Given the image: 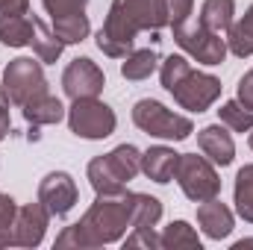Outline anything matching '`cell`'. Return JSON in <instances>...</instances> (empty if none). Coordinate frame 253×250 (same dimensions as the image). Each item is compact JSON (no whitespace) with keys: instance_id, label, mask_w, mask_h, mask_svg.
Instances as JSON below:
<instances>
[{"instance_id":"6da1fadb","label":"cell","mask_w":253,"mask_h":250,"mask_svg":"<svg viewBox=\"0 0 253 250\" xmlns=\"http://www.w3.org/2000/svg\"><path fill=\"white\" fill-rule=\"evenodd\" d=\"M126 230H132V209H129V191L124 188L121 194H97L94 203L85 209V215L56 236L53 248H103L121 242Z\"/></svg>"},{"instance_id":"7a4b0ae2","label":"cell","mask_w":253,"mask_h":250,"mask_svg":"<svg viewBox=\"0 0 253 250\" xmlns=\"http://www.w3.org/2000/svg\"><path fill=\"white\" fill-rule=\"evenodd\" d=\"M159 30L162 21L156 12V0H112L109 15L97 30V47L109 59H124L126 53H132L138 33H150V42L156 44Z\"/></svg>"},{"instance_id":"3957f363","label":"cell","mask_w":253,"mask_h":250,"mask_svg":"<svg viewBox=\"0 0 253 250\" xmlns=\"http://www.w3.org/2000/svg\"><path fill=\"white\" fill-rule=\"evenodd\" d=\"M159 80L162 88L168 94H174V100L189 109V112H206L218 97H221V80L206 74V71H194L191 62L180 53H171L159 62Z\"/></svg>"},{"instance_id":"277c9868","label":"cell","mask_w":253,"mask_h":250,"mask_svg":"<svg viewBox=\"0 0 253 250\" xmlns=\"http://www.w3.org/2000/svg\"><path fill=\"white\" fill-rule=\"evenodd\" d=\"M132 124L141 132H147L153 138H165V141H186L194 132L191 118L171 112L165 103H159L153 97H144L132 106Z\"/></svg>"},{"instance_id":"5b68a950","label":"cell","mask_w":253,"mask_h":250,"mask_svg":"<svg viewBox=\"0 0 253 250\" xmlns=\"http://www.w3.org/2000/svg\"><path fill=\"white\" fill-rule=\"evenodd\" d=\"M174 180L180 183L183 194L194 203H203V200H212L221 194V177H218L215 165L197 153H180Z\"/></svg>"},{"instance_id":"8992f818","label":"cell","mask_w":253,"mask_h":250,"mask_svg":"<svg viewBox=\"0 0 253 250\" xmlns=\"http://www.w3.org/2000/svg\"><path fill=\"white\" fill-rule=\"evenodd\" d=\"M68 126L74 135L88 138V141H100L109 138L118 126V118L112 112V106H106L97 97H85V100H74L68 109Z\"/></svg>"},{"instance_id":"52a82bcc","label":"cell","mask_w":253,"mask_h":250,"mask_svg":"<svg viewBox=\"0 0 253 250\" xmlns=\"http://www.w3.org/2000/svg\"><path fill=\"white\" fill-rule=\"evenodd\" d=\"M3 88H6V94L15 106H24L33 97L44 94L47 91V77H44L42 62H36L33 56L12 59L3 71Z\"/></svg>"},{"instance_id":"ba28073f","label":"cell","mask_w":253,"mask_h":250,"mask_svg":"<svg viewBox=\"0 0 253 250\" xmlns=\"http://www.w3.org/2000/svg\"><path fill=\"white\" fill-rule=\"evenodd\" d=\"M174 30V42L189 53L191 59H197L200 65H221L227 59V39H221L218 33H209V30H203L200 24H177V27H171Z\"/></svg>"},{"instance_id":"9c48e42d","label":"cell","mask_w":253,"mask_h":250,"mask_svg":"<svg viewBox=\"0 0 253 250\" xmlns=\"http://www.w3.org/2000/svg\"><path fill=\"white\" fill-rule=\"evenodd\" d=\"M103 85H106V74L100 71V65L91 62L88 56H77L62 71V88L71 100L97 97L103 91Z\"/></svg>"},{"instance_id":"30bf717a","label":"cell","mask_w":253,"mask_h":250,"mask_svg":"<svg viewBox=\"0 0 253 250\" xmlns=\"http://www.w3.org/2000/svg\"><path fill=\"white\" fill-rule=\"evenodd\" d=\"M80 200V188L74 183V177L68 171H50L42 183H39V203L53 215V218H65L74 203Z\"/></svg>"},{"instance_id":"8fae6325","label":"cell","mask_w":253,"mask_h":250,"mask_svg":"<svg viewBox=\"0 0 253 250\" xmlns=\"http://www.w3.org/2000/svg\"><path fill=\"white\" fill-rule=\"evenodd\" d=\"M50 212L36 200L27 206H18L15 227H12V248H39L44 242V233L50 227Z\"/></svg>"},{"instance_id":"7c38bea8","label":"cell","mask_w":253,"mask_h":250,"mask_svg":"<svg viewBox=\"0 0 253 250\" xmlns=\"http://www.w3.org/2000/svg\"><path fill=\"white\" fill-rule=\"evenodd\" d=\"M197 147H200V153H203L212 165H221V168L233 165V159H236V141H233V135L227 132L224 124L203 126V129L197 132Z\"/></svg>"},{"instance_id":"4fadbf2b","label":"cell","mask_w":253,"mask_h":250,"mask_svg":"<svg viewBox=\"0 0 253 250\" xmlns=\"http://www.w3.org/2000/svg\"><path fill=\"white\" fill-rule=\"evenodd\" d=\"M197 224H200V230H203L206 239L221 242V239H227L233 233L236 218H233V212H230L227 203H221L218 197H212V200H203L197 206Z\"/></svg>"},{"instance_id":"5bb4252c","label":"cell","mask_w":253,"mask_h":250,"mask_svg":"<svg viewBox=\"0 0 253 250\" xmlns=\"http://www.w3.org/2000/svg\"><path fill=\"white\" fill-rule=\"evenodd\" d=\"M177 162H180V153L174 147H165V144H156V147H147L141 153V174L159 186L171 183L174 174H177Z\"/></svg>"},{"instance_id":"9a60e30c","label":"cell","mask_w":253,"mask_h":250,"mask_svg":"<svg viewBox=\"0 0 253 250\" xmlns=\"http://www.w3.org/2000/svg\"><path fill=\"white\" fill-rule=\"evenodd\" d=\"M24 109V118H27V124L30 126H47V124H59L65 115V106L59 97H53L50 91H44V94H39V97H33L30 103H24L21 106Z\"/></svg>"},{"instance_id":"2e32d148","label":"cell","mask_w":253,"mask_h":250,"mask_svg":"<svg viewBox=\"0 0 253 250\" xmlns=\"http://www.w3.org/2000/svg\"><path fill=\"white\" fill-rule=\"evenodd\" d=\"M233 15H236V0H203L197 24L209 33L224 36L233 27Z\"/></svg>"},{"instance_id":"e0dca14e","label":"cell","mask_w":253,"mask_h":250,"mask_svg":"<svg viewBox=\"0 0 253 250\" xmlns=\"http://www.w3.org/2000/svg\"><path fill=\"white\" fill-rule=\"evenodd\" d=\"M36 21L30 15H0V44L6 47H27L33 42Z\"/></svg>"},{"instance_id":"ac0fdd59","label":"cell","mask_w":253,"mask_h":250,"mask_svg":"<svg viewBox=\"0 0 253 250\" xmlns=\"http://www.w3.org/2000/svg\"><path fill=\"white\" fill-rule=\"evenodd\" d=\"M88 183L94 188V194H121L126 188V183L115 174V168L109 165V159L106 156H94L91 162H88Z\"/></svg>"},{"instance_id":"d6986e66","label":"cell","mask_w":253,"mask_h":250,"mask_svg":"<svg viewBox=\"0 0 253 250\" xmlns=\"http://www.w3.org/2000/svg\"><path fill=\"white\" fill-rule=\"evenodd\" d=\"M33 21H36V33H33V50H36V56H39V62L42 65H53L59 56H62L65 44L56 39V33H53V27H47L42 18H36L33 15Z\"/></svg>"},{"instance_id":"ffe728a7","label":"cell","mask_w":253,"mask_h":250,"mask_svg":"<svg viewBox=\"0 0 253 250\" xmlns=\"http://www.w3.org/2000/svg\"><path fill=\"white\" fill-rule=\"evenodd\" d=\"M227 50L239 59L253 56V3L239 21H233V27L227 33Z\"/></svg>"},{"instance_id":"44dd1931","label":"cell","mask_w":253,"mask_h":250,"mask_svg":"<svg viewBox=\"0 0 253 250\" xmlns=\"http://www.w3.org/2000/svg\"><path fill=\"white\" fill-rule=\"evenodd\" d=\"M156 68H159L156 50H153V47H141V50H132V53L124 56V62H121V77L138 83V80H147Z\"/></svg>"},{"instance_id":"7402d4cb","label":"cell","mask_w":253,"mask_h":250,"mask_svg":"<svg viewBox=\"0 0 253 250\" xmlns=\"http://www.w3.org/2000/svg\"><path fill=\"white\" fill-rule=\"evenodd\" d=\"M129 209H132V227H156L162 218V200L153 194L129 191Z\"/></svg>"},{"instance_id":"603a6c76","label":"cell","mask_w":253,"mask_h":250,"mask_svg":"<svg viewBox=\"0 0 253 250\" xmlns=\"http://www.w3.org/2000/svg\"><path fill=\"white\" fill-rule=\"evenodd\" d=\"M106 159L124 183H129L135 174H141V150L135 144H118L115 150L106 153Z\"/></svg>"},{"instance_id":"cb8c5ba5","label":"cell","mask_w":253,"mask_h":250,"mask_svg":"<svg viewBox=\"0 0 253 250\" xmlns=\"http://www.w3.org/2000/svg\"><path fill=\"white\" fill-rule=\"evenodd\" d=\"M233 203L242 221L253 224V165L239 168L236 174V186H233Z\"/></svg>"},{"instance_id":"d4e9b609","label":"cell","mask_w":253,"mask_h":250,"mask_svg":"<svg viewBox=\"0 0 253 250\" xmlns=\"http://www.w3.org/2000/svg\"><path fill=\"white\" fill-rule=\"evenodd\" d=\"M53 33L62 44H80L88 39L91 33V24H88V15L85 12H77V15H65L53 21Z\"/></svg>"},{"instance_id":"484cf974","label":"cell","mask_w":253,"mask_h":250,"mask_svg":"<svg viewBox=\"0 0 253 250\" xmlns=\"http://www.w3.org/2000/svg\"><path fill=\"white\" fill-rule=\"evenodd\" d=\"M159 248L177 250V248H197L200 250V239L194 233L189 221H171L162 233H159Z\"/></svg>"},{"instance_id":"4316f807","label":"cell","mask_w":253,"mask_h":250,"mask_svg":"<svg viewBox=\"0 0 253 250\" xmlns=\"http://www.w3.org/2000/svg\"><path fill=\"white\" fill-rule=\"evenodd\" d=\"M218 118H221V124L227 126V129H233V132H251L253 129V109L242 106L239 100H227V103H221Z\"/></svg>"},{"instance_id":"83f0119b","label":"cell","mask_w":253,"mask_h":250,"mask_svg":"<svg viewBox=\"0 0 253 250\" xmlns=\"http://www.w3.org/2000/svg\"><path fill=\"white\" fill-rule=\"evenodd\" d=\"M194 9V0H156V12H159V21L162 27H177V24H186Z\"/></svg>"},{"instance_id":"f1b7e54d","label":"cell","mask_w":253,"mask_h":250,"mask_svg":"<svg viewBox=\"0 0 253 250\" xmlns=\"http://www.w3.org/2000/svg\"><path fill=\"white\" fill-rule=\"evenodd\" d=\"M18 203L0 191V248H12V227H15Z\"/></svg>"},{"instance_id":"f546056e","label":"cell","mask_w":253,"mask_h":250,"mask_svg":"<svg viewBox=\"0 0 253 250\" xmlns=\"http://www.w3.org/2000/svg\"><path fill=\"white\" fill-rule=\"evenodd\" d=\"M42 3H44V9H47L50 21H56V18H65V15H77V12H85V6H88V0H42Z\"/></svg>"},{"instance_id":"4dcf8cb0","label":"cell","mask_w":253,"mask_h":250,"mask_svg":"<svg viewBox=\"0 0 253 250\" xmlns=\"http://www.w3.org/2000/svg\"><path fill=\"white\" fill-rule=\"evenodd\" d=\"M124 248H147L156 250L159 248V236L153 227H132V233L124 236Z\"/></svg>"},{"instance_id":"1f68e13d","label":"cell","mask_w":253,"mask_h":250,"mask_svg":"<svg viewBox=\"0 0 253 250\" xmlns=\"http://www.w3.org/2000/svg\"><path fill=\"white\" fill-rule=\"evenodd\" d=\"M236 100H239L242 106L253 109V71H248V74L239 80V85H236Z\"/></svg>"},{"instance_id":"d6a6232c","label":"cell","mask_w":253,"mask_h":250,"mask_svg":"<svg viewBox=\"0 0 253 250\" xmlns=\"http://www.w3.org/2000/svg\"><path fill=\"white\" fill-rule=\"evenodd\" d=\"M9 94H6V88H3V83H0V141L6 138V132H9Z\"/></svg>"},{"instance_id":"836d02e7","label":"cell","mask_w":253,"mask_h":250,"mask_svg":"<svg viewBox=\"0 0 253 250\" xmlns=\"http://www.w3.org/2000/svg\"><path fill=\"white\" fill-rule=\"evenodd\" d=\"M0 15H30V0H0Z\"/></svg>"},{"instance_id":"e575fe53","label":"cell","mask_w":253,"mask_h":250,"mask_svg":"<svg viewBox=\"0 0 253 250\" xmlns=\"http://www.w3.org/2000/svg\"><path fill=\"white\" fill-rule=\"evenodd\" d=\"M245 248H253V239H242V242L233 245V250H245Z\"/></svg>"},{"instance_id":"d590c367","label":"cell","mask_w":253,"mask_h":250,"mask_svg":"<svg viewBox=\"0 0 253 250\" xmlns=\"http://www.w3.org/2000/svg\"><path fill=\"white\" fill-rule=\"evenodd\" d=\"M248 144H251V150H253V132H251V138H248Z\"/></svg>"}]
</instances>
